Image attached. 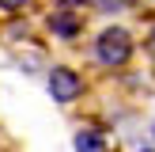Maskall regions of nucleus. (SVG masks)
Returning <instances> with one entry per match:
<instances>
[{
    "label": "nucleus",
    "instance_id": "nucleus-3",
    "mask_svg": "<svg viewBox=\"0 0 155 152\" xmlns=\"http://www.w3.org/2000/svg\"><path fill=\"white\" fill-rule=\"evenodd\" d=\"M49 30L57 38H64V42H72V38H80V30H83V19H80V12H68V8H57V12H49Z\"/></svg>",
    "mask_w": 155,
    "mask_h": 152
},
{
    "label": "nucleus",
    "instance_id": "nucleus-4",
    "mask_svg": "<svg viewBox=\"0 0 155 152\" xmlns=\"http://www.w3.org/2000/svg\"><path fill=\"white\" fill-rule=\"evenodd\" d=\"M72 144H76V152H110V144H106V137L98 129H80Z\"/></svg>",
    "mask_w": 155,
    "mask_h": 152
},
{
    "label": "nucleus",
    "instance_id": "nucleus-8",
    "mask_svg": "<svg viewBox=\"0 0 155 152\" xmlns=\"http://www.w3.org/2000/svg\"><path fill=\"white\" fill-rule=\"evenodd\" d=\"M61 8H80V4H87V0H57Z\"/></svg>",
    "mask_w": 155,
    "mask_h": 152
},
{
    "label": "nucleus",
    "instance_id": "nucleus-5",
    "mask_svg": "<svg viewBox=\"0 0 155 152\" xmlns=\"http://www.w3.org/2000/svg\"><path fill=\"white\" fill-rule=\"evenodd\" d=\"M129 4H133V0H95L98 12H125Z\"/></svg>",
    "mask_w": 155,
    "mask_h": 152
},
{
    "label": "nucleus",
    "instance_id": "nucleus-1",
    "mask_svg": "<svg viewBox=\"0 0 155 152\" xmlns=\"http://www.w3.org/2000/svg\"><path fill=\"white\" fill-rule=\"evenodd\" d=\"M133 57V34L125 27H102L95 34V61L106 68H121Z\"/></svg>",
    "mask_w": 155,
    "mask_h": 152
},
{
    "label": "nucleus",
    "instance_id": "nucleus-2",
    "mask_svg": "<svg viewBox=\"0 0 155 152\" xmlns=\"http://www.w3.org/2000/svg\"><path fill=\"white\" fill-rule=\"evenodd\" d=\"M49 95L57 99V103H76V99L83 95V76L76 72V68H68V65L49 68Z\"/></svg>",
    "mask_w": 155,
    "mask_h": 152
},
{
    "label": "nucleus",
    "instance_id": "nucleus-10",
    "mask_svg": "<svg viewBox=\"0 0 155 152\" xmlns=\"http://www.w3.org/2000/svg\"><path fill=\"white\" fill-rule=\"evenodd\" d=\"M151 133H155V122H151Z\"/></svg>",
    "mask_w": 155,
    "mask_h": 152
},
{
    "label": "nucleus",
    "instance_id": "nucleus-9",
    "mask_svg": "<svg viewBox=\"0 0 155 152\" xmlns=\"http://www.w3.org/2000/svg\"><path fill=\"white\" fill-rule=\"evenodd\" d=\"M140 152H155V148H140Z\"/></svg>",
    "mask_w": 155,
    "mask_h": 152
},
{
    "label": "nucleus",
    "instance_id": "nucleus-7",
    "mask_svg": "<svg viewBox=\"0 0 155 152\" xmlns=\"http://www.w3.org/2000/svg\"><path fill=\"white\" fill-rule=\"evenodd\" d=\"M148 53H151V57H155V27L148 30Z\"/></svg>",
    "mask_w": 155,
    "mask_h": 152
},
{
    "label": "nucleus",
    "instance_id": "nucleus-6",
    "mask_svg": "<svg viewBox=\"0 0 155 152\" xmlns=\"http://www.w3.org/2000/svg\"><path fill=\"white\" fill-rule=\"evenodd\" d=\"M27 0H0V12H23Z\"/></svg>",
    "mask_w": 155,
    "mask_h": 152
}]
</instances>
